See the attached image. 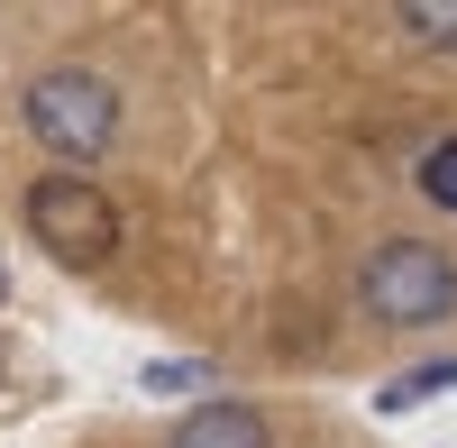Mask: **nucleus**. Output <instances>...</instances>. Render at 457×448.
<instances>
[{"instance_id": "1", "label": "nucleus", "mask_w": 457, "mask_h": 448, "mask_svg": "<svg viewBox=\"0 0 457 448\" xmlns=\"http://www.w3.org/2000/svg\"><path fill=\"white\" fill-rule=\"evenodd\" d=\"M357 303L375 320H394V329H430V320L457 311V266L439 247H421V238H385L366 256V275H357Z\"/></svg>"}, {"instance_id": "2", "label": "nucleus", "mask_w": 457, "mask_h": 448, "mask_svg": "<svg viewBox=\"0 0 457 448\" xmlns=\"http://www.w3.org/2000/svg\"><path fill=\"white\" fill-rule=\"evenodd\" d=\"M28 129L55 146L64 165H92L110 137H120V92L101 73H37L28 83Z\"/></svg>"}, {"instance_id": "3", "label": "nucleus", "mask_w": 457, "mask_h": 448, "mask_svg": "<svg viewBox=\"0 0 457 448\" xmlns=\"http://www.w3.org/2000/svg\"><path fill=\"white\" fill-rule=\"evenodd\" d=\"M28 229L46 238L64 266H101L110 247H120V211H110V193L92 174H46V183H28Z\"/></svg>"}, {"instance_id": "4", "label": "nucleus", "mask_w": 457, "mask_h": 448, "mask_svg": "<svg viewBox=\"0 0 457 448\" xmlns=\"http://www.w3.org/2000/svg\"><path fill=\"white\" fill-rule=\"evenodd\" d=\"M174 448H275V430H265L247 402H211V412H193L174 430Z\"/></svg>"}, {"instance_id": "5", "label": "nucleus", "mask_w": 457, "mask_h": 448, "mask_svg": "<svg viewBox=\"0 0 457 448\" xmlns=\"http://www.w3.org/2000/svg\"><path fill=\"white\" fill-rule=\"evenodd\" d=\"M394 10H403V28L421 37V46H448L457 55V0H394Z\"/></svg>"}, {"instance_id": "6", "label": "nucleus", "mask_w": 457, "mask_h": 448, "mask_svg": "<svg viewBox=\"0 0 457 448\" xmlns=\"http://www.w3.org/2000/svg\"><path fill=\"white\" fill-rule=\"evenodd\" d=\"M421 193H430L439 211H457V137H439L430 156H421Z\"/></svg>"}, {"instance_id": "7", "label": "nucleus", "mask_w": 457, "mask_h": 448, "mask_svg": "<svg viewBox=\"0 0 457 448\" xmlns=\"http://www.w3.org/2000/svg\"><path fill=\"white\" fill-rule=\"evenodd\" d=\"M439 385H457V366H421V376H411L394 402H421V394H439Z\"/></svg>"}]
</instances>
